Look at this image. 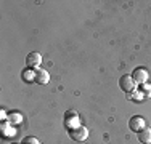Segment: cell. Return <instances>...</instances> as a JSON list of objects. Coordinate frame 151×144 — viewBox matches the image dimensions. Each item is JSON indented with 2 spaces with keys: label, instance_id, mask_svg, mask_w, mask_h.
I'll return each instance as SVG.
<instances>
[{
  "label": "cell",
  "instance_id": "cell-2",
  "mask_svg": "<svg viewBox=\"0 0 151 144\" xmlns=\"http://www.w3.org/2000/svg\"><path fill=\"white\" fill-rule=\"evenodd\" d=\"M119 88L122 91L125 93V95H130V93H134L137 90V83L134 82V78H132V75H122L119 78Z\"/></svg>",
  "mask_w": 151,
  "mask_h": 144
},
{
  "label": "cell",
  "instance_id": "cell-13",
  "mask_svg": "<svg viewBox=\"0 0 151 144\" xmlns=\"http://www.w3.org/2000/svg\"><path fill=\"white\" fill-rule=\"evenodd\" d=\"M140 91L143 93V96H145V98H150V96H151V85L150 83L140 85Z\"/></svg>",
  "mask_w": 151,
  "mask_h": 144
},
{
  "label": "cell",
  "instance_id": "cell-10",
  "mask_svg": "<svg viewBox=\"0 0 151 144\" xmlns=\"http://www.w3.org/2000/svg\"><path fill=\"white\" fill-rule=\"evenodd\" d=\"M21 78H23L26 83H32V82H35V71L29 69V67L23 69V72H21Z\"/></svg>",
  "mask_w": 151,
  "mask_h": 144
},
{
  "label": "cell",
  "instance_id": "cell-8",
  "mask_svg": "<svg viewBox=\"0 0 151 144\" xmlns=\"http://www.w3.org/2000/svg\"><path fill=\"white\" fill-rule=\"evenodd\" d=\"M50 82V74L45 69H37L35 71V83L39 85H47Z\"/></svg>",
  "mask_w": 151,
  "mask_h": 144
},
{
  "label": "cell",
  "instance_id": "cell-14",
  "mask_svg": "<svg viewBox=\"0 0 151 144\" xmlns=\"http://www.w3.org/2000/svg\"><path fill=\"white\" fill-rule=\"evenodd\" d=\"M19 144H40V141L35 136H26V138H23V141Z\"/></svg>",
  "mask_w": 151,
  "mask_h": 144
},
{
  "label": "cell",
  "instance_id": "cell-5",
  "mask_svg": "<svg viewBox=\"0 0 151 144\" xmlns=\"http://www.w3.org/2000/svg\"><path fill=\"white\" fill-rule=\"evenodd\" d=\"M79 114L76 110H68L64 114V127L66 130H73V128H77L79 127Z\"/></svg>",
  "mask_w": 151,
  "mask_h": 144
},
{
  "label": "cell",
  "instance_id": "cell-3",
  "mask_svg": "<svg viewBox=\"0 0 151 144\" xmlns=\"http://www.w3.org/2000/svg\"><path fill=\"white\" fill-rule=\"evenodd\" d=\"M68 135H69L71 139L82 143V141H85V139L88 138V130H87V127H82V125H79L77 128L68 130Z\"/></svg>",
  "mask_w": 151,
  "mask_h": 144
},
{
  "label": "cell",
  "instance_id": "cell-15",
  "mask_svg": "<svg viewBox=\"0 0 151 144\" xmlns=\"http://www.w3.org/2000/svg\"><path fill=\"white\" fill-rule=\"evenodd\" d=\"M0 120H2V122H6V120H8V114H6L3 109L0 110Z\"/></svg>",
  "mask_w": 151,
  "mask_h": 144
},
{
  "label": "cell",
  "instance_id": "cell-11",
  "mask_svg": "<svg viewBox=\"0 0 151 144\" xmlns=\"http://www.w3.org/2000/svg\"><path fill=\"white\" fill-rule=\"evenodd\" d=\"M8 122L12 125H18L23 122V115H21L19 112H10L8 114Z\"/></svg>",
  "mask_w": 151,
  "mask_h": 144
},
{
  "label": "cell",
  "instance_id": "cell-1",
  "mask_svg": "<svg viewBox=\"0 0 151 144\" xmlns=\"http://www.w3.org/2000/svg\"><path fill=\"white\" fill-rule=\"evenodd\" d=\"M132 78H134V82L137 83V86L143 85V83H148L150 80V72L148 69H145V67H135L134 72H132Z\"/></svg>",
  "mask_w": 151,
  "mask_h": 144
},
{
  "label": "cell",
  "instance_id": "cell-7",
  "mask_svg": "<svg viewBox=\"0 0 151 144\" xmlns=\"http://www.w3.org/2000/svg\"><path fill=\"white\" fill-rule=\"evenodd\" d=\"M0 131H2V136H3V138H13V136L16 135L15 127H13V125L10 123L8 120H6V122H2V125H0Z\"/></svg>",
  "mask_w": 151,
  "mask_h": 144
},
{
  "label": "cell",
  "instance_id": "cell-12",
  "mask_svg": "<svg viewBox=\"0 0 151 144\" xmlns=\"http://www.w3.org/2000/svg\"><path fill=\"white\" fill-rule=\"evenodd\" d=\"M127 98L130 99V101H135V103H137V101H143V99H145V96H143V93L140 91L138 88H137L134 93H130V95H127Z\"/></svg>",
  "mask_w": 151,
  "mask_h": 144
},
{
  "label": "cell",
  "instance_id": "cell-9",
  "mask_svg": "<svg viewBox=\"0 0 151 144\" xmlns=\"http://www.w3.org/2000/svg\"><path fill=\"white\" fill-rule=\"evenodd\" d=\"M137 136H138V141L142 144H151V128L150 127H145L142 131L137 133Z\"/></svg>",
  "mask_w": 151,
  "mask_h": 144
},
{
  "label": "cell",
  "instance_id": "cell-4",
  "mask_svg": "<svg viewBox=\"0 0 151 144\" xmlns=\"http://www.w3.org/2000/svg\"><path fill=\"white\" fill-rule=\"evenodd\" d=\"M40 64H42V55L37 51H31L29 55L26 56V66L32 71H37L40 69Z\"/></svg>",
  "mask_w": 151,
  "mask_h": 144
},
{
  "label": "cell",
  "instance_id": "cell-16",
  "mask_svg": "<svg viewBox=\"0 0 151 144\" xmlns=\"http://www.w3.org/2000/svg\"><path fill=\"white\" fill-rule=\"evenodd\" d=\"M12 144H19V143H12Z\"/></svg>",
  "mask_w": 151,
  "mask_h": 144
},
{
  "label": "cell",
  "instance_id": "cell-6",
  "mask_svg": "<svg viewBox=\"0 0 151 144\" xmlns=\"http://www.w3.org/2000/svg\"><path fill=\"white\" fill-rule=\"evenodd\" d=\"M145 127H146V123H145V118L142 115H134V117L129 118V128H130V131L138 133Z\"/></svg>",
  "mask_w": 151,
  "mask_h": 144
}]
</instances>
